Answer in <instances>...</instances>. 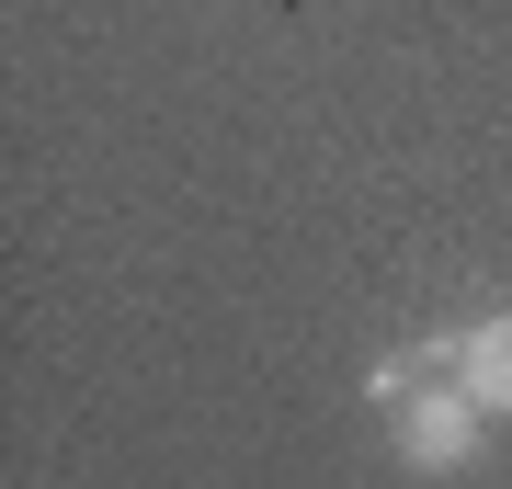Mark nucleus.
<instances>
[{"label":"nucleus","instance_id":"f257e3e1","mask_svg":"<svg viewBox=\"0 0 512 489\" xmlns=\"http://www.w3.org/2000/svg\"><path fill=\"white\" fill-rule=\"evenodd\" d=\"M478 421H490V410H478L467 387H410V399H399V455L421 478H456L478 455Z\"/></svg>","mask_w":512,"mask_h":489},{"label":"nucleus","instance_id":"f03ea898","mask_svg":"<svg viewBox=\"0 0 512 489\" xmlns=\"http://www.w3.org/2000/svg\"><path fill=\"white\" fill-rule=\"evenodd\" d=\"M456 387H467L490 421L512 410V308H501V319H478V330H456Z\"/></svg>","mask_w":512,"mask_h":489},{"label":"nucleus","instance_id":"7ed1b4c3","mask_svg":"<svg viewBox=\"0 0 512 489\" xmlns=\"http://www.w3.org/2000/svg\"><path fill=\"white\" fill-rule=\"evenodd\" d=\"M410 387H421V353H387V364H365V399H376V410H399Z\"/></svg>","mask_w":512,"mask_h":489}]
</instances>
